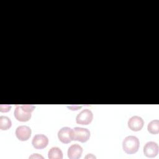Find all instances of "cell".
Here are the masks:
<instances>
[{
    "label": "cell",
    "instance_id": "5",
    "mask_svg": "<svg viewBox=\"0 0 159 159\" xmlns=\"http://www.w3.org/2000/svg\"><path fill=\"white\" fill-rule=\"evenodd\" d=\"M59 140L64 143H68L73 140V129L68 127H63L58 132Z\"/></svg>",
    "mask_w": 159,
    "mask_h": 159
},
{
    "label": "cell",
    "instance_id": "2",
    "mask_svg": "<svg viewBox=\"0 0 159 159\" xmlns=\"http://www.w3.org/2000/svg\"><path fill=\"white\" fill-rule=\"evenodd\" d=\"M140 146L139 139L134 135L127 136L122 142V148L124 151L127 154H134L136 153Z\"/></svg>",
    "mask_w": 159,
    "mask_h": 159
},
{
    "label": "cell",
    "instance_id": "16",
    "mask_svg": "<svg viewBox=\"0 0 159 159\" xmlns=\"http://www.w3.org/2000/svg\"><path fill=\"white\" fill-rule=\"evenodd\" d=\"M88 157H89V158H91V157H92V158H96V157L95 156H94V155H93L92 154H88L87 156H86V157L85 158H88Z\"/></svg>",
    "mask_w": 159,
    "mask_h": 159
},
{
    "label": "cell",
    "instance_id": "9",
    "mask_svg": "<svg viewBox=\"0 0 159 159\" xmlns=\"http://www.w3.org/2000/svg\"><path fill=\"white\" fill-rule=\"evenodd\" d=\"M128 127L133 131L140 130L144 124V121L142 118L138 116L131 117L128 120Z\"/></svg>",
    "mask_w": 159,
    "mask_h": 159
},
{
    "label": "cell",
    "instance_id": "4",
    "mask_svg": "<svg viewBox=\"0 0 159 159\" xmlns=\"http://www.w3.org/2000/svg\"><path fill=\"white\" fill-rule=\"evenodd\" d=\"M93 119V114L92 111L88 109H85L76 116V122L81 125H88L92 122Z\"/></svg>",
    "mask_w": 159,
    "mask_h": 159
},
{
    "label": "cell",
    "instance_id": "10",
    "mask_svg": "<svg viewBox=\"0 0 159 159\" xmlns=\"http://www.w3.org/2000/svg\"><path fill=\"white\" fill-rule=\"evenodd\" d=\"M83 148L78 144L71 145L68 150V157L70 159H78L81 157Z\"/></svg>",
    "mask_w": 159,
    "mask_h": 159
},
{
    "label": "cell",
    "instance_id": "1",
    "mask_svg": "<svg viewBox=\"0 0 159 159\" xmlns=\"http://www.w3.org/2000/svg\"><path fill=\"white\" fill-rule=\"evenodd\" d=\"M34 108V106L29 104H24L21 106L17 105L14 109V117L19 121L27 122L31 118V112Z\"/></svg>",
    "mask_w": 159,
    "mask_h": 159
},
{
    "label": "cell",
    "instance_id": "15",
    "mask_svg": "<svg viewBox=\"0 0 159 159\" xmlns=\"http://www.w3.org/2000/svg\"><path fill=\"white\" fill-rule=\"evenodd\" d=\"M29 158H43V157L41 155H39L38 153H35V154H34V155H31Z\"/></svg>",
    "mask_w": 159,
    "mask_h": 159
},
{
    "label": "cell",
    "instance_id": "13",
    "mask_svg": "<svg viewBox=\"0 0 159 159\" xmlns=\"http://www.w3.org/2000/svg\"><path fill=\"white\" fill-rule=\"evenodd\" d=\"M12 126V122L11 119L4 116H0V129L3 130H6L11 128Z\"/></svg>",
    "mask_w": 159,
    "mask_h": 159
},
{
    "label": "cell",
    "instance_id": "8",
    "mask_svg": "<svg viewBox=\"0 0 159 159\" xmlns=\"http://www.w3.org/2000/svg\"><path fill=\"white\" fill-rule=\"evenodd\" d=\"M31 129L27 125H20L16 130V135L17 138L21 141L27 140L31 135Z\"/></svg>",
    "mask_w": 159,
    "mask_h": 159
},
{
    "label": "cell",
    "instance_id": "7",
    "mask_svg": "<svg viewBox=\"0 0 159 159\" xmlns=\"http://www.w3.org/2000/svg\"><path fill=\"white\" fill-rule=\"evenodd\" d=\"M48 143V139L47 137L43 134L35 135L32 141L33 147L36 149H43L45 148Z\"/></svg>",
    "mask_w": 159,
    "mask_h": 159
},
{
    "label": "cell",
    "instance_id": "11",
    "mask_svg": "<svg viewBox=\"0 0 159 159\" xmlns=\"http://www.w3.org/2000/svg\"><path fill=\"white\" fill-rule=\"evenodd\" d=\"M48 157L50 159H62L63 152L60 148L53 147L49 150L48 152Z\"/></svg>",
    "mask_w": 159,
    "mask_h": 159
},
{
    "label": "cell",
    "instance_id": "6",
    "mask_svg": "<svg viewBox=\"0 0 159 159\" xmlns=\"http://www.w3.org/2000/svg\"><path fill=\"white\" fill-rule=\"evenodd\" d=\"M143 153L148 158H153L158 153V145L155 142H148L145 143L143 147Z\"/></svg>",
    "mask_w": 159,
    "mask_h": 159
},
{
    "label": "cell",
    "instance_id": "12",
    "mask_svg": "<svg viewBox=\"0 0 159 159\" xmlns=\"http://www.w3.org/2000/svg\"><path fill=\"white\" fill-rule=\"evenodd\" d=\"M147 129L152 134H158L159 132V120L156 119L150 121L147 125Z\"/></svg>",
    "mask_w": 159,
    "mask_h": 159
},
{
    "label": "cell",
    "instance_id": "3",
    "mask_svg": "<svg viewBox=\"0 0 159 159\" xmlns=\"http://www.w3.org/2000/svg\"><path fill=\"white\" fill-rule=\"evenodd\" d=\"M90 137V132L88 129L76 127L73 129V140L84 143Z\"/></svg>",
    "mask_w": 159,
    "mask_h": 159
},
{
    "label": "cell",
    "instance_id": "14",
    "mask_svg": "<svg viewBox=\"0 0 159 159\" xmlns=\"http://www.w3.org/2000/svg\"><path fill=\"white\" fill-rule=\"evenodd\" d=\"M4 108H3L2 107H1V106H0V111H1V112H7V111H9V110H10V109H11V106H8V105H5V106H4Z\"/></svg>",
    "mask_w": 159,
    "mask_h": 159
}]
</instances>
